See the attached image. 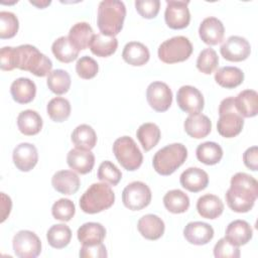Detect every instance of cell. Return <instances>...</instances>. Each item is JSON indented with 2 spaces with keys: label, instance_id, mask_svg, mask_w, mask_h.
<instances>
[{
  "label": "cell",
  "instance_id": "3957f363",
  "mask_svg": "<svg viewBox=\"0 0 258 258\" xmlns=\"http://www.w3.org/2000/svg\"><path fill=\"white\" fill-rule=\"evenodd\" d=\"M15 48V66L21 71H27L36 77H45L51 72L52 62L31 44H22Z\"/></svg>",
  "mask_w": 258,
  "mask_h": 258
},
{
  "label": "cell",
  "instance_id": "52a82bcc",
  "mask_svg": "<svg viewBox=\"0 0 258 258\" xmlns=\"http://www.w3.org/2000/svg\"><path fill=\"white\" fill-rule=\"evenodd\" d=\"M113 153L121 166L129 171L138 169L143 161V155L140 149L129 136H122L115 140Z\"/></svg>",
  "mask_w": 258,
  "mask_h": 258
},
{
  "label": "cell",
  "instance_id": "5bb4252c",
  "mask_svg": "<svg viewBox=\"0 0 258 258\" xmlns=\"http://www.w3.org/2000/svg\"><path fill=\"white\" fill-rule=\"evenodd\" d=\"M176 103L183 112L191 115L199 114L204 109L205 100L199 89L185 85L178 89Z\"/></svg>",
  "mask_w": 258,
  "mask_h": 258
},
{
  "label": "cell",
  "instance_id": "f907efd6",
  "mask_svg": "<svg viewBox=\"0 0 258 258\" xmlns=\"http://www.w3.org/2000/svg\"><path fill=\"white\" fill-rule=\"evenodd\" d=\"M243 161L246 167L256 171L258 169V147L252 146L247 148L243 153Z\"/></svg>",
  "mask_w": 258,
  "mask_h": 258
},
{
  "label": "cell",
  "instance_id": "6da1fadb",
  "mask_svg": "<svg viewBox=\"0 0 258 258\" xmlns=\"http://www.w3.org/2000/svg\"><path fill=\"white\" fill-rule=\"evenodd\" d=\"M258 197V182L250 174L245 172L235 173L230 182V188L226 192L228 207L236 213L249 212Z\"/></svg>",
  "mask_w": 258,
  "mask_h": 258
},
{
  "label": "cell",
  "instance_id": "ac0fdd59",
  "mask_svg": "<svg viewBox=\"0 0 258 258\" xmlns=\"http://www.w3.org/2000/svg\"><path fill=\"white\" fill-rule=\"evenodd\" d=\"M68 165L78 173H89L95 164V155L91 150L80 148L71 149L67 155Z\"/></svg>",
  "mask_w": 258,
  "mask_h": 258
},
{
  "label": "cell",
  "instance_id": "ba28073f",
  "mask_svg": "<svg viewBox=\"0 0 258 258\" xmlns=\"http://www.w3.org/2000/svg\"><path fill=\"white\" fill-rule=\"evenodd\" d=\"M192 52V45L185 36H173L163 41L158 47V57L164 63L186 60Z\"/></svg>",
  "mask_w": 258,
  "mask_h": 258
},
{
  "label": "cell",
  "instance_id": "e575fe53",
  "mask_svg": "<svg viewBox=\"0 0 258 258\" xmlns=\"http://www.w3.org/2000/svg\"><path fill=\"white\" fill-rule=\"evenodd\" d=\"M51 51L57 60L64 63H69L77 59L80 52V50L71 43L68 36H60L56 38L51 45Z\"/></svg>",
  "mask_w": 258,
  "mask_h": 258
},
{
  "label": "cell",
  "instance_id": "681fc988",
  "mask_svg": "<svg viewBox=\"0 0 258 258\" xmlns=\"http://www.w3.org/2000/svg\"><path fill=\"white\" fill-rule=\"evenodd\" d=\"M0 68L2 71H12L16 69L15 66V48L11 46H4L0 50Z\"/></svg>",
  "mask_w": 258,
  "mask_h": 258
},
{
  "label": "cell",
  "instance_id": "7dc6e473",
  "mask_svg": "<svg viewBox=\"0 0 258 258\" xmlns=\"http://www.w3.org/2000/svg\"><path fill=\"white\" fill-rule=\"evenodd\" d=\"M135 7L137 12L146 19L156 17L160 8L159 0H136Z\"/></svg>",
  "mask_w": 258,
  "mask_h": 258
},
{
  "label": "cell",
  "instance_id": "60d3db41",
  "mask_svg": "<svg viewBox=\"0 0 258 258\" xmlns=\"http://www.w3.org/2000/svg\"><path fill=\"white\" fill-rule=\"evenodd\" d=\"M219 64V56L215 49L208 47L203 49L197 58L198 70L206 75H211Z\"/></svg>",
  "mask_w": 258,
  "mask_h": 258
},
{
  "label": "cell",
  "instance_id": "ffe728a7",
  "mask_svg": "<svg viewBox=\"0 0 258 258\" xmlns=\"http://www.w3.org/2000/svg\"><path fill=\"white\" fill-rule=\"evenodd\" d=\"M137 229L141 236L147 240H158L164 234V222L156 215L147 214L139 219Z\"/></svg>",
  "mask_w": 258,
  "mask_h": 258
},
{
  "label": "cell",
  "instance_id": "d6986e66",
  "mask_svg": "<svg viewBox=\"0 0 258 258\" xmlns=\"http://www.w3.org/2000/svg\"><path fill=\"white\" fill-rule=\"evenodd\" d=\"M179 182L183 188L191 192L205 189L209 184L208 173L199 167H188L179 177Z\"/></svg>",
  "mask_w": 258,
  "mask_h": 258
},
{
  "label": "cell",
  "instance_id": "7a4b0ae2",
  "mask_svg": "<svg viewBox=\"0 0 258 258\" xmlns=\"http://www.w3.org/2000/svg\"><path fill=\"white\" fill-rule=\"evenodd\" d=\"M126 16V7L119 0H103L98 6L97 24L102 34L107 36L117 35Z\"/></svg>",
  "mask_w": 258,
  "mask_h": 258
},
{
  "label": "cell",
  "instance_id": "277c9868",
  "mask_svg": "<svg viewBox=\"0 0 258 258\" xmlns=\"http://www.w3.org/2000/svg\"><path fill=\"white\" fill-rule=\"evenodd\" d=\"M115 194L105 182H96L83 194L80 199V208L86 214H97L113 206Z\"/></svg>",
  "mask_w": 258,
  "mask_h": 258
},
{
  "label": "cell",
  "instance_id": "74e56055",
  "mask_svg": "<svg viewBox=\"0 0 258 258\" xmlns=\"http://www.w3.org/2000/svg\"><path fill=\"white\" fill-rule=\"evenodd\" d=\"M46 239L51 247L55 249H62L70 244L72 231L66 224L52 225L46 233Z\"/></svg>",
  "mask_w": 258,
  "mask_h": 258
},
{
  "label": "cell",
  "instance_id": "f546056e",
  "mask_svg": "<svg viewBox=\"0 0 258 258\" xmlns=\"http://www.w3.org/2000/svg\"><path fill=\"white\" fill-rule=\"evenodd\" d=\"M42 119L40 115L33 110H24L17 117V126L19 131L26 135L32 136L40 132L42 128Z\"/></svg>",
  "mask_w": 258,
  "mask_h": 258
},
{
  "label": "cell",
  "instance_id": "c3c4849f",
  "mask_svg": "<svg viewBox=\"0 0 258 258\" xmlns=\"http://www.w3.org/2000/svg\"><path fill=\"white\" fill-rule=\"evenodd\" d=\"M81 258H106L108 256L106 247L103 243L95 245H83L79 253Z\"/></svg>",
  "mask_w": 258,
  "mask_h": 258
},
{
  "label": "cell",
  "instance_id": "cb8c5ba5",
  "mask_svg": "<svg viewBox=\"0 0 258 258\" xmlns=\"http://www.w3.org/2000/svg\"><path fill=\"white\" fill-rule=\"evenodd\" d=\"M10 94L16 103L28 104L36 95V86L28 78H18L11 84Z\"/></svg>",
  "mask_w": 258,
  "mask_h": 258
},
{
  "label": "cell",
  "instance_id": "f5cc1de1",
  "mask_svg": "<svg viewBox=\"0 0 258 258\" xmlns=\"http://www.w3.org/2000/svg\"><path fill=\"white\" fill-rule=\"evenodd\" d=\"M30 4L38 7V8H44L47 5L50 4V1H40V2H36V1H29Z\"/></svg>",
  "mask_w": 258,
  "mask_h": 258
},
{
  "label": "cell",
  "instance_id": "2e32d148",
  "mask_svg": "<svg viewBox=\"0 0 258 258\" xmlns=\"http://www.w3.org/2000/svg\"><path fill=\"white\" fill-rule=\"evenodd\" d=\"M225 34V27L222 21L216 17L210 16L205 18L199 27V35L201 39L209 44L216 45L222 42Z\"/></svg>",
  "mask_w": 258,
  "mask_h": 258
},
{
  "label": "cell",
  "instance_id": "8992f818",
  "mask_svg": "<svg viewBox=\"0 0 258 258\" xmlns=\"http://www.w3.org/2000/svg\"><path fill=\"white\" fill-rule=\"evenodd\" d=\"M244 126V119L235 107L234 98L229 97L221 101L217 130L225 138H233L240 134Z\"/></svg>",
  "mask_w": 258,
  "mask_h": 258
},
{
  "label": "cell",
  "instance_id": "30bf717a",
  "mask_svg": "<svg viewBox=\"0 0 258 258\" xmlns=\"http://www.w3.org/2000/svg\"><path fill=\"white\" fill-rule=\"evenodd\" d=\"M14 254L19 258H35L41 252V242L38 236L29 230L17 232L12 240Z\"/></svg>",
  "mask_w": 258,
  "mask_h": 258
},
{
  "label": "cell",
  "instance_id": "d590c367",
  "mask_svg": "<svg viewBox=\"0 0 258 258\" xmlns=\"http://www.w3.org/2000/svg\"><path fill=\"white\" fill-rule=\"evenodd\" d=\"M165 209L172 214H181L189 208V198L180 189H171L163 197Z\"/></svg>",
  "mask_w": 258,
  "mask_h": 258
},
{
  "label": "cell",
  "instance_id": "9c48e42d",
  "mask_svg": "<svg viewBox=\"0 0 258 258\" xmlns=\"http://www.w3.org/2000/svg\"><path fill=\"white\" fill-rule=\"evenodd\" d=\"M151 190L142 181H132L122 191V202L131 211H140L151 202Z\"/></svg>",
  "mask_w": 258,
  "mask_h": 258
},
{
  "label": "cell",
  "instance_id": "8d00e7d4",
  "mask_svg": "<svg viewBox=\"0 0 258 258\" xmlns=\"http://www.w3.org/2000/svg\"><path fill=\"white\" fill-rule=\"evenodd\" d=\"M196 154L198 160L202 163L207 165H214L222 159L223 149L218 143L207 141L197 147Z\"/></svg>",
  "mask_w": 258,
  "mask_h": 258
},
{
  "label": "cell",
  "instance_id": "ab89813d",
  "mask_svg": "<svg viewBox=\"0 0 258 258\" xmlns=\"http://www.w3.org/2000/svg\"><path fill=\"white\" fill-rule=\"evenodd\" d=\"M46 112L52 121L63 122L71 115V104L62 97H55L46 105Z\"/></svg>",
  "mask_w": 258,
  "mask_h": 258
},
{
  "label": "cell",
  "instance_id": "7bdbcfd3",
  "mask_svg": "<svg viewBox=\"0 0 258 258\" xmlns=\"http://www.w3.org/2000/svg\"><path fill=\"white\" fill-rule=\"evenodd\" d=\"M98 178L108 184L117 185L122 178V172L111 161H103L98 168Z\"/></svg>",
  "mask_w": 258,
  "mask_h": 258
},
{
  "label": "cell",
  "instance_id": "5b68a950",
  "mask_svg": "<svg viewBox=\"0 0 258 258\" xmlns=\"http://www.w3.org/2000/svg\"><path fill=\"white\" fill-rule=\"evenodd\" d=\"M187 157V149L181 143H172L159 149L153 156L152 165L160 175H170Z\"/></svg>",
  "mask_w": 258,
  "mask_h": 258
},
{
  "label": "cell",
  "instance_id": "7402d4cb",
  "mask_svg": "<svg viewBox=\"0 0 258 258\" xmlns=\"http://www.w3.org/2000/svg\"><path fill=\"white\" fill-rule=\"evenodd\" d=\"M253 236V230L250 224L244 220H235L231 222L226 229L225 238L235 246L247 244Z\"/></svg>",
  "mask_w": 258,
  "mask_h": 258
},
{
  "label": "cell",
  "instance_id": "4fadbf2b",
  "mask_svg": "<svg viewBox=\"0 0 258 258\" xmlns=\"http://www.w3.org/2000/svg\"><path fill=\"white\" fill-rule=\"evenodd\" d=\"M220 52L229 61H242L250 55L251 45L245 37L232 35L223 42Z\"/></svg>",
  "mask_w": 258,
  "mask_h": 258
},
{
  "label": "cell",
  "instance_id": "484cf974",
  "mask_svg": "<svg viewBox=\"0 0 258 258\" xmlns=\"http://www.w3.org/2000/svg\"><path fill=\"white\" fill-rule=\"evenodd\" d=\"M197 211L203 218L214 220L223 214L224 204L219 197L207 194L199 198L197 202Z\"/></svg>",
  "mask_w": 258,
  "mask_h": 258
},
{
  "label": "cell",
  "instance_id": "d4e9b609",
  "mask_svg": "<svg viewBox=\"0 0 258 258\" xmlns=\"http://www.w3.org/2000/svg\"><path fill=\"white\" fill-rule=\"evenodd\" d=\"M234 103L237 111L242 117L251 118L255 117L258 113V94L254 90H244L240 92Z\"/></svg>",
  "mask_w": 258,
  "mask_h": 258
},
{
  "label": "cell",
  "instance_id": "4316f807",
  "mask_svg": "<svg viewBox=\"0 0 258 258\" xmlns=\"http://www.w3.org/2000/svg\"><path fill=\"white\" fill-rule=\"evenodd\" d=\"M77 237L82 245L99 244L102 243L106 237V229L100 223H85L78 229Z\"/></svg>",
  "mask_w": 258,
  "mask_h": 258
},
{
  "label": "cell",
  "instance_id": "7c38bea8",
  "mask_svg": "<svg viewBox=\"0 0 258 258\" xmlns=\"http://www.w3.org/2000/svg\"><path fill=\"white\" fill-rule=\"evenodd\" d=\"M149 106L156 112H165L172 103V92L163 82H153L146 90Z\"/></svg>",
  "mask_w": 258,
  "mask_h": 258
},
{
  "label": "cell",
  "instance_id": "f35d334b",
  "mask_svg": "<svg viewBox=\"0 0 258 258\" xmlns=\"http://www.w3.org/2000/svg\"><path fill=\"white\" fill-rule=\"evenodd\" d=\"M71 77L69 73L64 70H53L51 71L46 80V85L48 89L56 94V95H62L66 94L71 87Z\"/></svg>",
  "mask_w": 258,
  "mask_h": 258
},
{
  "label": "cell",
  "instance_id": "e0dca14e",
  "mask_svg": "<svg viewBox=\"0 0 258 258\" xmlns=\"http://www.w3.org/2000/svg\"><path fill=\"white\" fill-rule=\"evenodd\" d=\"M185 240L194 245H206L214 238L213 227L204 222H189L183 229Z\"/></svg>",
  "mask_w": 258,
  "mask_h": 258
},
{
  "label": "cell",
  "instance_id": "f6af8a7d",
  "mask_svg": "<svg viewBox=\"0 0 258 258\" xmlns=\"http://www.w3.org/2000/svg\"><path fill=\"white\" fill-rule=\"evenodd\" d=\"M98 62L93 57L88 55L82 56L76 63V72L78 76L84 80L93 79L98 74Z\"/></svg>",
  "mask_w": 258,
  "mask_h": 258
},
{
  "label": "cell",
  "instance_id": "603a6c76",
  "mask_svg": "<svg viewBox=\"0 0 258 258\" xmlns=\"http://www.w3.org/2000/svg\"><path fill=\"white\" fill-rule=\"evenodd\" d=\"M183 127L188 136L201 139L210 134L212 122L210 118L204 114H191L184 120Z\"/></svg>",
  "mask_w": 258,
  "mask_h": 258
},
{
  "label": "cell",
  "instance_id": "1f68e13d",
  "mask_svg": "<svg viewBox=\"0 0 258 258\" xmlns=\"http://www.w3.org/2000/svg\"><path fill=\"white\" fill-rule=\"evenodd\" d=\"M89 47L95 55L107 57L116 51L118 47V40L115 36H107L100 32L94 34Z\"/></svg>",
  "mask_w": 258,
  "mask_h": 258
},
{
  "label": "cell",
  "instance_id": "d6a6232c",
  "mask_svg": "<svg viewBox=\"0 0 258 258\" xmlns=\"http://www.w3.org/2000/svg\"><path fill=\"white\" fill-rule=\"evenodd\" d=\"M160 136L159 127L151 122L141 124L136 131V137L145 151H149L156 146L160 140Z\"/></svg>",
  "mask_w": 258,
  "mask_h": 258
},
{
  "label": "cell",
  "instance_id": "4dcf8cb0",
  "mask_svg": "<svg viewBox=\"0 0 258 258\" xmlns=\"http://www.w3.org/2000/svg\"><path fill=\"white\" fill-rule=\"evenodd\" d=\"M215 81L223 88L233 89L243 83L244 73L237 67H222L215 73Z\"/></svg>",
  "mask_w": 258,
  "mask_h": 258
},
{
  "label": "cell",
  "instance_id": "9a60e30c",
  "mask_svg": "<svg viewBox=\"0 0 258 258\" xmlns=\"http://www.w3.org/2000/svg\"><path fill=\"white\" fill-rule=\"evenodd\" d=\"M12 158L17 169L24 172L29 171L36 165L38 161L37 149L31 143H20L13 149Z\"/></svg>",
  "mask_w": 258,
  "mask_h": 258
},
{
  "label": "cell",
  "instance_id": "bcb514c9",
  "mask_svg": "<svg viewBox=\"0 0 258 258\" xmlns=\"http://www.w3.org/2000/svg\"><path fill=\"white\" fill-rule=\"evenodd\" d=\"M214 256L216 258H239L240 249L224 237L216 243L214 247Z\"/></svg>",
  "mask_w": 258,
  "mask_h": 258
},
{
  "label": "cell",
  "instance_id": "83f0119b",
  "mask_svg": "<svg viewBox=\"0 0 258 258\" xmlns=\"http://www.w3.org/2000/svg\"><path fill=\"white\" fill-rule=\"evenodd\" d=\"M123 59L134 67H141L145 64L150 57L147 46L138 41H130L125 44L122 51Z\"/></svg>",
  "mask_w": 258,
  "mask_h": 258
},
{
  "label": "cell",
  "instance_id": "816d5d0a",
  "mask_svg": "<svg viewBox=\"0 0 258 258\" xmlns=\"http://www.w3.org/2000/svg\"><path fill=\"white\" fill-rule=\"evenodd\" d=\"M1 209H2V213H1V223H3L7 217L9 216L10 212H11V207H12V203H11V199L9 197H7L4 192H1Z\"/></svg>",
  "mask_w": 258,
  "mask_h": 258
},
{
  "label": "cell",
  "instance_id": "8fae6325",
  "mask_svg": "<svg viewBox=\"0 0 258 258\" xmlns=\"http://www.w3.org/2000/svg\"><path fill=\"white\" fill-rule=\"evenodd\" d=\"M188 1L167 0L164 12V19L167 26L171 29L185 28L190 21Z\"/></svg>",
  "mask_w": 258,
  "mask_h": 258
},
{
  "label": "cell",
  "instance_id": "44dd1931",
  "mask_svg": "<svg viewBox=\"0 0 258 258\" xmlns=\"http://www.w3.org/2000/svg\"><path fill=\"white\" fill-rule=\"evenodd\" d=\"M53 188L62 195H74L80 188V177L73 170L56 171L51 177Z\"/></svg>",
  "mask_w": 258,
  "mask_h": 258
},
{
  "label": "cell",
  "instance_id": "f1b7e54d",
  "mask_svg": "<svg viewBox=\"0 0 258 258\" xmlns=\"http://www.w3.org/2000/svg\"><path fill=\"white\" fill-rule=\"evenodd\" d=\"M94 36V31L92 26L85 21L77 22L74 24L69 32V39L71 43L78 49H86Z\"/></svg>",
  "mask_w": 258,
  "mask_h": 258
},
{
  "label": "cell",
  "instance_id": "ee69618b",
  "mask_svg": "<svg viewBox=\"0 0 258 258\" xmlns=\"http://www.w3.org/2000/svg\"><path fill=\"white\" fill-rule=\"evenodd\" d=\"M75 204L69 199H59L54 202L51 207V214L55 220L61 222H69L75 216Z\"/></svg>",
  "mask_w": 258,
  "mask_h": 258
},
{
  "label": "cell",
  "instance_id": "836d02e7",
  "mask_svg": "<svg viewBox=\"0 0 258 258\" xmlns=\"http://www.w3.org/2000/svg\"><path fill=\"white\" fill-rule=\"evenodd\" d=\"M72 141L76 148L91 150L97 143V134L90 125L81 124L74 129L72 133Z\"/></svg>",
  "mask_w": 258,
  "mask_h": 258
},
{
  "label": "cell",
  "instance_id": "b9f144b4",
  "mask_svg": "<svg viewBox=\"0 0 258 258\" xmlns=\"http://www.w3.org/2000/svg\"><path fill=\"white\" fill-rule=\"evenodd\" d=\"M19 21L16 15L10 11L0 12V38L7 39L16 35Z\"/></svg>",
  "mask_w": 258,
  "mask_h": 258
}]
</instances>
